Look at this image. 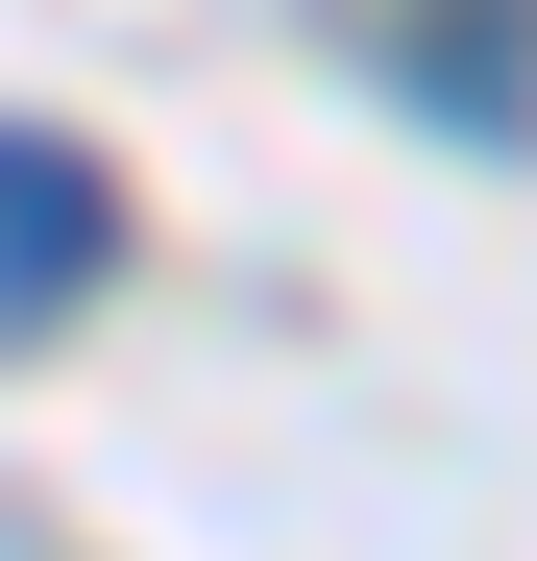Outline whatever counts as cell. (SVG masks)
<instances>
[{
    "mask_svg": "<svg viewBox=\"0 0 537 561\" xmlns=\"http://www.w3.org/2000/svg\"><path fill=\"white\" fill-rule=\"evenodd\" d=\"M73 268H99V171H73V147H25V318L73 294Z\"/></svg>",
    "mask_w": 537,
    "mask_h": 561,
    "instance_id": "cell-1",
    "label": "cell"
}]
</instances>
